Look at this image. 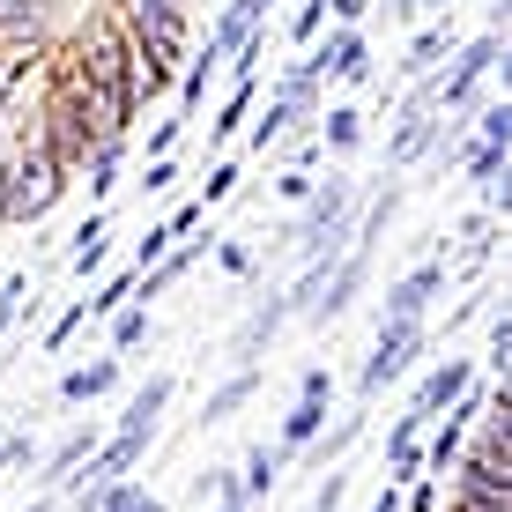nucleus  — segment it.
<instances>
[{
	"mask_svg": "<svg viewBox=\"0 0 512 512\" xmlns=\"http://www.w3.org/2000/svg\"><path fill=\"white\" fill-rule=\"evenodd\" d=\"M75 75H82V90H90V104H97V127H104V134H127V119H134L127 30H90L82 52H75Z\"/></svg>",
	"mask_w": 512,
	"mask_h": 512,
	"instance_id": "nucleus-1",
	"label": "nucleus"
},
{
	"mask_svg": "<svg viewBox=\"0 0 512 512\" xmlns=\"http://www.w3.org/2000/svg\"><path fill=\"white\" fill-rule=\"evenodd\" d=\"M60 186H67V171L52 164V149L45 141H23V149L0 164V223H38L52 201H60Z\"/></svg>",
	"mask_w": 512,
	"mask_h": 512,
	"instance_id": "nucleus-2",
	"label": "nucleus"
},
{
	"mask_svg": "<svg viewBox=\"0 0 512 512\" xmlns=\"http://www.w3.org/2000/svg\"><path fill=\"white\" fill-rule=\"evenodd\" d=\"M305 223H297V253H305V260H327L334 253V245H342L349 238V208H357V186H349V179H327V186H312L305 193Z\"/></svg>",
	"mask_w": 512,
	"mask_h": 512,
	"instance_id": "nucleus-3",
	"label": "nucleus"
},
{
	"mask_svg": "<svg viewBox=\"0 0 512 512\" xmlns=\"http://www.w3.org/2000/svg\"><path fill=\"white\" fill-rule=\"evenodd\" d=\"M423 357V320H379V349H372V364H364V394H379V386H394L409 364Z\"/></svg>",
	"mask_w": 512,
	"mask_h": 512,
	"instance_id": "nucleus-4",
	"label": "nucleus"
},
{
	"mask_svg": "<svg viewBox=\"0 0 512 512\" xmlns=\"http://www.w3.org/2000/svg\"><path fill=\"white\" fill-rule=\"evenodd\" d=\"M438 141V82H423V90L401 104V127H394V141H386V164L394 171H409L423 149Z\"/></svg>",
	"mask_w": 512,
	"mask_h": 512,
	"instance_id": "nucleus-5",
	"label": "nucleus"
},
{
	"mask_svg": "<svg viewBox=\"0 0 512 512\" xmlns=\"http://www.w3.org/2000/svg\"><path fill=\"white\" fill-rule=\"evenodd\" d=\"M490 60H498V30H490V38H475L461 60H453V75L438 82V112H468V104H475V82L490 75Z\"/></svg>",
	"mask_w": 512,
	"mask_h": 512,
	"instance_id": "nucleus-6",
	"label": "nucleus"
},
{
	"mask_svg": "<svg viewBox=\"0 0 512 512\" xmlns=\"http://www.w3.org/2000/svg\"><path fill=\"white\" fill-rule=\"evenodd\" d=\"M141 453H149V438H134V431H112L104 438V446H90V475H82V498H90V490H104V483H119V475H134V461Z\"/></svg>",
	"mask_w": 512,
	"mask_h": 512,
	"instance_id": "nucleus-7",
	"label": "nucleus"
},
{
	"mask_svg": "<svg viewBox=\"0 0 512 512\" xmlns=\"http://www.w3.org/2000/svg\"><path fill=\"white\" fill-rule=\"evenodd\" d=\"M438 290H446V260H423L416 275H401L394 290H386V312H379V320H423V305H431Z\"/></svg>",
	"mask_w": 512,
	"mask_h": 512,
	"instance_id": "nucleus-8",
	"label": "nucleus"
},
{
	"mask_svg": "<svg viewBox=\"0 0 512 512\" xmlns=\"http://www.w3.org/2000/svg\"><path fill=\"white\" fill-rule=\"evenodd\" d=\"M282 320H290V290H268V297H260V305H253V320L238 327L231 357H238V364H260V349L275 342V327H282Z\"/></svg>",
	"mask_w": 512,
	"mask_h": 512,
	"instance_id": "nucleus-9",
	"label": "nucleus"
},
{
	"mask_svg": "<svg viewBox=\"0 0 512 512\" xmlns=\"http://www.w3.org/2000/svg\"><path fill=\"white\" fill-rule=\"evenodd\" d=\"M468 386H475V364H468V357H446V364H438V372H431V379H423V386H416V401H409V409H416L423 423H431L438 409H446V401H461V394H468Z\"/></svg>",
	"mask_w": 512,
	"mask_h": 512,
	"instance_id": "nucleus-10",
	"label": "nucleus"
},
{
	"mask_svg": "<svg viewBox=\"0 0 512 512\" xmlns=\"http://www.w3.org/2000/svg\"><path fill=\"white\" fill-rule=\"evenodd\" d=\"M312 60H320V75H342V82H372V45H364L349 23L334 30V38H327L320 52H312Z\"/></svg>",
	"mask_w": 512,
	"mask_h": 512,
	"instance_id": "nucleus-11",
	"label": "nucleus"
},
{
	"mask_svg": "<svg viewBox=\"0 0 512 512\" xmlns=\"http://www.w3.org/2000/svg\"><path fill=\"white\" fill-rule=\"evenodd\" d=\"M320 423H327V394H312V386H297V409L282 416V453L312 446V438H320Z\"/></svg>",
	"mask_w": 512,
	"mask_h": 512,
	"instance_id": "nucleus-12",
	"label": "nucleus"
},
{
	"mask_svg": "<svg viewBox=\"0 0 512 512\" xmlns=\"http://www.w3.org/2000/svg\"><path fill=\"white\" fill-rule=\"evenodd\" d=\"M164 401H171V372H156L141 394L127 401V416H119V431H134V438H156V416H164Z\"/></svg>",
	"mask_w": 512,
	"mask_h": 512,
	"instance_id": "nucleus-13",
	"label": "nucleus"
},
{
	"mask_svg": "<svg viewBox=\"0 0 512 512\" xmlns=\"http://www.w3.org/2000/svg\"><path fill=\"white\" fill-rule=\"evenodd\" d=\"M253 394H260V364H238V372L223 379L216 394H208V409H201V416H208V423H223V416H238Z\"/></svg>",
	"mask_w": 512,
	"mask_h": 512,
	"instance_id": "nucleus-14",
	"label": "nucleus"
},
{
	"mask_svg": "<svg viewBox=\"0 0 512 512\" xmlns=\"http://www.w3.org/2000/svg\"><path fill=\"white\" fill-rule=\"evenodd\" d=\"M112 386H119V357H97V364H82V372L60 379V401H97V394H112Z\"/></svg>",
	"mask_w": 512,
	"mask_h": 512,
	"instance_id": "nucleus-15",
	"label": "nucleus"
},
{
	"mask_svg": "<svg viewBox=\"0 0 512 512\" xmlns=\"http://www.w3.org/2000/svg\"><path fill=\"white\" fill-rule=\"evenodd\" d=\"M505 149H512V141H468V156H461V171H468V179H483V193H490V201H505V186H498Z\"/></svg>",
	"mask_w": 512,
	"mask_h": 512,
	"instance_id": "nucleus-16",
	"label": "nucleus"
},
{
	"mask_svg": "<svg viewBox=\"0 0 512 512\" xmlns=\"http://www.w3.org/2000/svg\"><path fill=\"white\" fill-rule=\"evenodd\" d=\"M282 461H290L282 446H253V453H245V468H238L245 498H268V490H275V475H282Z\"/></svg>",
	"mask_w": 512,
	"mask_h": 512,
	"instance_id": "nucleus-17",
	"label": "nucleus"
},
{
	"mask_svg": "<svg viewBox=\"0 0 512 512\" xmlns=\"http://www.w3.org/2000/svg\"><path fill=\"white\" fill-rule=\"evenodd\" d=\"M38 0H0V45H38Z\"/></svg>",
	"mask_w": 512,
	"mask_h": 512,
	"instance_id": "nucleus-18",
	"label": "nucleus"
},
{
	"mask_svg": "<svg viewBox=\"0 0 512 512\" xmlns=\"http://www.w3.org/2000/svg\"><path fill=\"white\" fill-rule=\"evenodd\" d=\"M141 23H186V0H119V30Z\"/></svg>",
	"mask_w": 512,
	"mask_h": 512,
	"instance_id": "nucleus-19",
	"label": "nucleus"
},
{
	"mask_svg": "<svg viewBox=\"0 0 512 512\" xmlns=\"http://www.w3.org/2000/svg\"><path fill=\"white\" fill-rule=\"evenodd\" d=\"M141 342H149V305H119L112 312V349H119V357H134Z\"/></svg>",
	"mask_w": 512,
	"mask_h": 512,
	"instance_id": "nucleus-20",
	"label": "nucleus"
},
{
	"mask_svg": "<svg viewBox=\"0 0 512 512\" xmlns=\"http://www.w3.org/2000/svg\"><path fill=\"white\" fill-rule=\"evenodd\" d=\"M357 141H364V112H357V104H334V112H327V149L349 156Z\"/></svg>",
	"mask_w": 512,
	"mask_h": 512,
	"instance_id": "nucleus-21",
	"label": "nucleus"
},
{
	"mask_svg": "<svg viewBox=\"0 0 512 512\" xmlns=\"http://www.w3.org/2000/svg\"><path fill=\"white\" fill-rule=\"evenodd\" d=\"M82 164H90V193L104 201V193H112V179H119V134H104L90 156H82Z\"/></svg>",
	"mask_w": 512,
	"mask_h": 512,
	"instance_id": "nucleus-22",
	"label": "nucleus"
},
{
	"mask_svg": "<svg viewBox=\"0 0 512 512\" xmlns=\"http://www.w3.org/2000/svg\"><path fill=\"white\" fill-rule=\"evenodd\" d=\"M90 446H97V438H90V431H75V438H60V446H52V461H45V475H52V483H67V475H75L82 461H90Z\"/></svg>",
	"mask_w": 512,
	"mask_h": 512,
	"instance_id": "nucleus-23",
	"label": "nucleus"
},
{
	"mask_svg": "<svg viewBox=\"0 0 512 512\" xmlns=\"http://www.w3.org/2000/svg\"><path fill=\"white\" fill-rule=\"evenodd\" d=\"M446 52H453L446 30H416V45H409V75H431V67L446 60Z\"/></svg>",
	"mask_w": 512,
	"mask_h": 512,
	"instance_id": "nucleus-24",
	"label": "nucleus"
},
{
	"mask_svg": "<svg viewBox=\"0 0 512 512\" xmlns=\"http://www.w3.org/2000/svg\"><path fill=\"white\" fill-rule=\"evenodd\" d=\"M461 431H468V423H461V416H446V431H438V438H431V446H423V461H431L438 475H446L453 461H461Z\"/></svg>",
	"mask_w": 512,
	"mask_h": 512,
	"instance_id": "nucleus-25",
	"label": "nucleus"
},
{
	"mask_svg": "<svg viewBox=\"0 0 512 512\" xmlns=\"http://www.w3.org/2000/svg\"><path fill=\"white\" fill-rule=\"evenodd\" d=\"M104 231H112V223H104V216H90V223H82V231H75V268H82V275H90L97 260H104Z\"/></svg>",
	"mask_w": 512,
	"mask_h": 512,
	"instance_id": "nucleus-26",
	"label": "nucleus"
},
{
	"mask_svg": "<svg viewBox=\"0 0 512 512\" xmlns=\"http://www.w3.org/2000/svg\"><path fill=\"white\" fill-rule=\"evenodd\" d=\"M208 490H216V512H253V498H245V483L231 468H208Z\"/></svg>",
	"mask_w": 512,
	"mask_h": 512,
	"instance_id": "nucleus-27",
	"label": "nucleus"
},
{
	"mask_svg": "<svg viewBox=\"0 0 512 512\" xmlns=\"http://www.w3.org/2000/svg\"><path fill=\"white\" fill-rule=\"evenodd\" d=\"M127 297H134V275H112L97 297H82V305H90V320H112V312L127 305Z\"/></svg>",
	"mask_w": 512,
	"mask_h": 512,
	"instance_id": "nucleus-28",
	"label": "nucleus"
},
{
	"mask_svg": "<svg viewBox=\"0 0 512 512\" xmlns=\"http://www.w3.org/2000/svg\"><path fill=\"white\" fill-rule=\"evenodd\" d=\"M290 119H305V112H297V104H268V119H260V127H253V141H260V149H268V141H282V134H290Z\"/></svg>",
	"mask_w": 512,
	"mask_h": 512,
	"instance_id": "nucleus-29",
	"label": "nucleus"
},
{
	"mask_svg": "<svg viewBox=\"0 0 512 512\" xmlns=\"http://www.w3.org/2000/svg\"><path fill=\"white\" fill-rule=\"evenodd\" d=\"M475 141H512V104H483L475 112Z\"/></svg>",
	"mask_w": 512,
	"mask_h": 512,
	"instance_id": "nucleus-30",
	"label": "nucleus"
},
{
	"mask_svg": "<svg viewBox=\"0 0 512 512\" xmlns=\"http://www.w3.org/2000/svg\"><path fill=\"white\" fill-rule=\"evenodd\" d=\"M208 75H216V52H201V60L186 67V90H179V97H186V112H193V104L208 97Z\"/></svg>",
	"mask_w": 512,
	"mask_h": 512,
	"instance_id": "nucleus-31",
	"label": "nucleus"
},
{
	"mask_svg": "<svg viewBox=\"0 0 512 512\" xmlns=\"http://www.w3.org/2000/svg\"><path fill=\"white\" fill-rule=\"evenodd\" d=\"M245 112H253V82H238V90H231V104H223V119H216V134H238Z\"/></svg>",
	"mask_w": 512,
	"mask_h": 512,
	"instance_id": "nucleus-32",
	"label": "nucleus"
},
{
	"mask_svg": "<svg viewBox=\"0 0 512 512\" xmlns=\"http://www.w3.org/2000/svg\"><path fill=\"white\" fill-rule=\"evenodd\" d=\"M82 320H90V305H82V297H75V305H67L60 320H52V334H45V349H60V342H67V334H75Z\"/></svg>",
	"mask_w": 512,
	"mask_h": 512,
	"instance_id": "nucleus-33",
	"label": "nucleus"
},
{
	"mask_svg": "<svg viewBox=\"0 0 512 512\" xmlns=\"http://www.w3.org/2000/svg\"><path fill=\"white\" fill-rule=\"evenodd\" d=\"M275 186H282V201H305V193L320 186V179H312V164H290V171H282Z\"/></svg>",
	"mask_w": 512,
	"mask_h": 512,
	"instance_id": "nucleus-34",
	"label": "nucleus"
},
{
	"mask_svg": "<svg viewBox=\"0 0 512 512\" xmlns=\"http://www.w3.org/2000/svg\"><path fill=\"white\" fill-rule=\"evenodd\" d=\"M320 23H327V0H297V38H320Z\"/></svg>",
	"mask_w": 512,
	"mask_h": 512,
	"instance_id": "nucleus-35",
	"label": "nucleus"
},
{
	"mask_svg": "<svg viewBox=\"0 0 512 512\" xmlns=\"http://www.w3.org/2000/svg\"><path fill=\"white\" fill-rule=\"evenodd\" d=\"M171 186H179V164H171V156H156L149 179H141V193H171Z\"/></svg>",
	"mask_w": 512,
	"mask_h": 512,
	"instance_id": "nucleus-36",
	"label": "nucleus"
},
{
	"mask_svg": "<svg viewBox=\"0 0 512 512\" xmlns=\"http://www.w3.org/2000/svg\"><path fill=\"white\" fill-rule=\"evenodd\" d=\"M490 364H498V372L512 364V320H490Z\"/></svg>",
	"mask_w": 512,
	"mask_h": 512,
	"instance_id": "nucleus-37",
	"label": "nucleus"
},
{
	"mask_svg": "<svg viewBox=\"0 0 512 512\" xmlns=\"http://www.w3.org/2000/svg\"><path fill=\"white\" fill-rule=\"evenodd\" d=\"M134 253H141V268H156V260H164V253H171V231H164V223H156V231H149V238H141V245H134Z\"/></svg>",
	"mask_w": 512,
	"mask_h": 512,
	"instance_id": "nucleus-38",
	"label": "nucleus"
},
{
	"mask_svg": "<svg viewBox=\"0 0 512 512\" xmlns=\"http://www.w3.org/2000/svg\"><path fill=\"white\" fill-rule=\"evenodd\" d=\"M231 186H238V164H216V171H208V193H201V208H208V201H223Z\"/></svg>",
	"mask_w": 512,
	"mask_h": 512,
	"instance_id": "nucleus-39",
	"label": "nucleus"
},
{
	"mask_svg": "<svg viewBox=\"0 0 512 512\" xmlns=\"http://www.w3.org/2000/svg\"><path fill=\"white\" fill-rule=\"evenodd\" d=\"M201 216H208V208H201V201H193V208H179V216H171V223H164V231H171V238H186V231H193V223H201Z\"/></svg>",
	"mask_w": 512,
	"mask_h": 512,
	"instance_id": "nucleus-40",
	"label": "nucleus"
},
{
	"mask_svg": "<svg viewBox=\"0 0 512 512\" xmlns=\"http://www.w3.org/2000/svg\"><path fill=\"white\" fill-rule=\"evenodd\" d=\"M334 505H342V475H327V483H320V498H312V512H334Z\"/></svg>",
	"mask_w": 512,
	"mask_h": 512,
	"instance_id": "nucleus-41",
	"label": "nucleus"
},
{
	"mask_svg": "<svg viewBox=\"0 0 512 512\" xmlns=\"http://www.w3.org/2000/svg\"><path fill=\"white\" fill-rule=\"evenodd\" d=\"M23 453H30V446H23V438H15V431L0 438V468H15V461H23Z\"/></svg>",
	"mask_w": 512,
	"mask_h": 512,
	"instance_id": "nucleus-42",
	"label": "nucleus"
},
{
	"mask_svg": "<svg viewBox=\"0 0 512 512\" xmlns=\"http://www.w3.org/2000/svg\"><path fill=\"white\" fill-rule=\"evenodd\" d=\"M364 8H372V0H334V15H342V23H357Z\"/></svg>",
	"mask_w": 512,
	"mask_h": 512,
	"instance_id": "nucleus-43",
	"label": "nucleus"
},
{
	"mask_svg": "<svg viewBox=\"0 0 512 512\" xmlns=\"http://www.w3.org/2000/svg\"><path fill=\"white\" fill-rule=\"evenodd\" d=\"M401 512H438V498H431V490H416V498L401 505Z\"/></svg>",
	"mask_w": 512,
	"mask_h": 512,
	"instance_id": "nucleus-44",
	"label": "nucleus"
},
{
	"mask_svg": "<svg viewBox=\"0 0 512 512\" xmlns=\"http://www.w3.org/2000/svg\"><path fill=\"white\" fill-rule=\"evenodd\" d=\"M127 512H171V505H164V498H149V490H141V498H134Z\"/></svg>",
	"mask_w": 512,
	"mask_h": 512,
	"instance_id": "nucleus-45",
	"label": "nucleus"
},
{
	"mask_svg": "<svg viewBox=\"0 0 512 512\" xmlns=\"http://www.w3.org/2000/svg\"><path fill=\"white\" fill-rule=\"evenodd\" d=\"M372 512H401V498H394V490H379V505Z\"/></svg>",
	"mask_w": 512,
	"mask_h": 512,
	"instance_id": "nucleus-46",
	"label": "nucleus"
},
{
	"mask_svg": "<svg viewBox=\"0 0 512 512\" xmlns=\"http://www.w3.org/2000/svg\"><path fill=\"white\" fill-rule=\"evenodd\" d=\"M409 8H453V0H409Z\"/></svg>",
	"mask_w": 512,
	"mask_h": 512,
	"instance_id": "nucleus-47",
	"label": "nucleus"
},
{
	"mask_svg": "<svg viewBox=\"0 0 512 512\" xmlns=\"http://www.w3.org/2000/svg\"><path fill=\"white\" fill-rule=\"evenodd\" d=\"M30 512H45V505H30Z\"/></svg>",
	"mask_w": 512,
	"mask_h": 512,
	"instance_id": "nucleus-48",
	"label": "nucleus"
}]
</instances>
